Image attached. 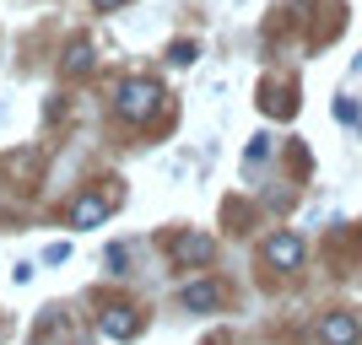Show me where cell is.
I'll use <instances>...</instances> for the list:
<instances>
[{"instance_id":"obj_11","label":"cell","mask_w":362,"mask_h":345,"mask_svg":"<svg viewBox=\"0 0 362 345\" xmlns=\"http://www.w3.org/2000/svg\"><path fill=\"white\" fill-rule=\"evenodd\" d=\"M92 6H98V11H114V6H124V0H92Z\"/></svg>"},{"instance_id":"obj_6","label":"cell","mask_w":362,"mask_h":345,"mask_svg":"<svg viewBox=\"0 0 362 345\" xmlns=\"http://www.w3.org/2000/svg\"><path fill=\"white\" fill-rule=\"evenodd\" d=\"M319 334H325V345H357V318L351 313H330L325 324H319Z\"/></svg>"},{"instance_id":"obj_9","label":"cell","mask_w":362,"mask_h":345,"mask_svg":"<svg viewBox=\"0 0 362 345\" xmlns=\"http://www.w3.org/2000/svg\"><path fill=\"white\" fill-rule=\"evenodd\" d=\"M195 54H200V49L189 44V38H179V44L168 49V60H173V65H195Z\"/></svg>"},{"instance_id":"obj_3","label":"cell","mask_w":362,"mask_h":345,"mask_svg":"<svg viewBox=\"0 0 362 345\" xmlns=\"http://www.w3.org/2000/svg\"><path fill=\"white\" fill-rule=\"evenodd\" d=\"M98 329H103L108 340H136V334H141V318H136V308H108V313L98 318Z\"/></svg>"},{"instance_id":"obj_10","label":"cell","mask_w":362,"mask_h":345,"mask_svg":"<svg viewBox=\"0 0 362 345\" xmlns=\"http://www.w3.org/2000/svg\"><path fill=\"white\" fill-rule=\"evenodd\" d=\"M44 259H49V265H65V259H71V243H54V248H49Z\"/></svg>"},{"instance_id":"obj_5","label":"cell","mask_w":362,"mask_h":345,"mask_svg":"<svg viewBox=\"0 0 362 345\" xmlns=\"http://www.w3.org/2000/svg\"><path fill=\"white\" fill-rule=\"evenodd\" d=\"M179 302L189 308V313H206V308H216V302H222V286H216V281H189V286L179 291Z\"/></svg>"},{"instance_id":"obj_2","label":"cell","mask_w":362,"mask_h":345,"mask_svg":"<svg viewBox=\"0 0 362 345\" xmlns=\"http://www.w3.org/2000/svg\"><path fill=\"white\" fill-rule=\"evenodd\" d=\"M265 259H271L276 270H298V265H303V238H292V232H276V238L265 243Z\"/></svg>"},{"instance_id":"obj_8","label":"cell","mask_w":362,"mask_h":345,"mask_svg":"<svg viewBox=\"0 0 362 345\" xmlns=\"http://www.w3.org/2000/svg\"><path fill=\"white\" fill-rule=\"evenodd\" d=\"M65 71H76V75H87V71H92V49H87V44H76L71 54H65Z\"/></svg>"},{"instance_id":"obj_7","label":"cell","mask_w":362,"mask_h":345,"mask_svg":"<svg viewBox=\"0 0 362 345\" xmlns=\"http://www.w3.org/2000/svg\"><path fill=\"white\" fill-rule=\"evenodd\" d=\"M103 216H108V205H103L98 195H81V200L71 205V226H98Z\"/></svg>"},{"instance_id":"obj_4","label":"cell","mask_w":362,"mask_h":345,"mask_svg":"<svg viewBox=\"0 0 362 345\" xmlns=\"http://www.w3.org/2000/svg\"><path fill=\"white\" fill-rule=\"evenodd\" d=\"M173 259H179V265H206V259H211V238H206V232H179V238H173Z\"/></svg>"},{"instance_id":"obj_1","label":"cell","mask_w":362,"mask_h":345,"mask_svg":"<svg viewBox=\"0 0 362 345\" xmlns=\"http://www.w3.org/2000/svg\"><path fill=\"white\" fill-rule=\"evenodd\" d=\"M157 103H163V92H157V81H124L119 92H114V108H119L124 119H151L157 114Z\"/></svg>"}]
</instances>
